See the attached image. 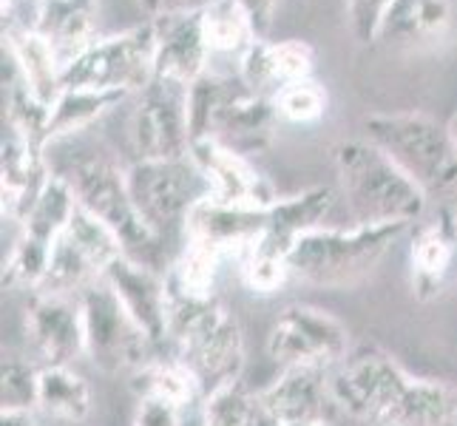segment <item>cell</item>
Masks as SVG:
<instances>
[{
	"mask_svg": "<svg viewBox=\"0 0 457 426\" xmlns=\"http://www.w3.org/2000/svg\"><path fill=\"white\" fill-rule=\"evenodd\" d=\"M338 191L353 225H412L427 211V194L372 146L370 139L338 142L333 148Z\"/></svg>",
	"mask_w": 457,
	"mask_h": 426,
	"instance_id": "1",
	"label": "cell"
},
{
	"mask_svg": "<svg viewBox=\"0 0 457 426\" xmlns=\"http://www.w3.org/2000/svg\"><path fill=\"white\" fill-rule=\"evenodd\" d=\"M168 344L170 355L196 375L202 392L239 381L245 367V336L236 315L219 298L182 302L170 298L168 315Z\"/></svg>",
	"mask_w": 457,
	"mask_h": 426,
	"instance_id": "2",
	"label": "cell"
},
{
	"mask_svg": "<svg viewBox=\"0 0 457 426\" xmlns=\"http://www.w3.org/2000/svg\"><path fill=\"white\" fill-rule=\"evenodd\" d=\"M367 139L381 148L427 196L457 188V142L449 122L423 112L375 114L364 122Z\"/></svg>",
	"mask_w": 457,
	"mask_h": 426,
	"instance_id": "3",
	"label": "cell"
},
{
	"mask_svg": "<svg viewBox=\"0 0 457 426\" xmlns=\"http://www.w3.org/2000/svg\"><path fill=\"white\" fill-rule=\"evenodd\" d=\"M62 177L71 182L80 208L97 216L117 236L125 256L143 262L154 271L168 267L162 259L165 242L139 216L122 168H117L105 156H86V160H77Z\"/></svg>",
	"mask_w": 457,
	"mask_h": 426,
	"instance_id": "4",
	"label": "cell"
},
{
	"mask_svg": "<svg viewBox=\"0 0 457 426\" xmlns=\"http://www.w3.org/2000/svg\"><path fill=\"white\" fill-rule=\"evenodd\" d=\"M406 225H353L319 228L290 250V271L302 281L321 288H344L364 279L403 236Z\"/></svg>",
	"mask_w": 457,
	"mask_h": 426,
	"instance_id": "5",
	"label": "cell"
},
{
	"mask_svg": "<svg viewBox=\"0 0 457 426\" xmlns=\"http://www.w3.org/2000/svg\"><path fill=\"white\" fill-rule=\"evenodd\" d=\"M125 180L139 216L162 242L179 230L185 233L191 211L211 196L191 154L179 160H137L125 171Z\"/></svg>",
	"mask_w": 457,
	"mask_h": 426,
	"instance_id": "6",
	"label": "cell"
},
{
	"mask_svg": "<svg viewBox=\"0 0 457 426\" xmlns=\"http://www.w3.org/2000/svg\"><path fill=\"white\" fill-rule=\"evenodd\" d=\"M327 381L336 409L367 426H384L412 375L381 347L358 344L341 364L327 372Z\"/></svg>",
	"mask_w": 457,
	"mask_h": 426,
	"instance_id": "7",
	"label": "cell"
},
{
	"mask_svg": "<svg viewBox=\"0 0 457 426\" xmlns=\"http://www.w3.org/2000/svg\"><path fill=\"white\" fill-rule=\"evenodd\" d=\"M156 29L154 21L125 29L120 35L97 38L91 49L62 71V88L143 91L154 80Z\"/></svg>",
	"mask_w": 457,
	"mask_h": 426,
	"instance_id": "8",
	"label": "cell"
},
{
	"mask_svg": "<svg viewBox=\"0 0 457 426\" xmlns=\"http://www.w3.org/2000/svg\"><path fill=\"white\" fill-rule=\"evenodd\" d=\"M83 327H86V355L103 372L134 375L156 355V347L137 327L114 290L100 279L80 296Z\"/></svg>",
	"mask_w": 457,
	"mask_h": 426,
	"instance_id": "9",
	"label": "cell"
},
{
	"mask_svg": "<svg viewBox=\"0 0 457 426\" xmlns=\"http://www.w3.org/2000/svg\"><path fill=\"white\" fill-rule=\"evenodd\" d=\"M131 114V146L137 160H179L191 154V86L154 77L137 91Z\"/></svg>",
	"mask_w": 457,
	"mask_h": 426,
	"instance_id": "10",
	"label": "cell"
},
{
	"mask_svg": "<svg viewBox=\"0 0 457 426\" xmlns=\"http://www.w3.org/2000/svg\"><path fill=\"white\" fill-rule=\"evenodd\" d=\"M350 330L336 315L310 305H290L267 336V355L276 367H315L333 370L350 355Z\"/></svg>",
	"mask_w": 457,
	"mask_h": 426,
	"instance_id": "11",
	"label": "cell"
},
{
	"mask_svg": "<svg viewBox=\"0 0 457 426\" xmlns=\"http://www.w3.org/2000/svg\"><path fill=\"white\" fill-rule=\"evenodd\" d=\"M191 160L208 182L211 199L239 208H270L278 199L273 185L250 165L245 154L222 146L219 139H196L191 146Z\"/></svg>",
	"mask_w": 457,
	"mask_h": 426,
	"instance_id": "12",
	"label": "cell"
},
{
	"mask_svg": "<svg viewBox=\"0 0 457 426\" xmlns=\"http://www.w3.org/2000/svg\"><path fill=\"white\" fill-rule=\"evenodd\" d=\"M26 336L43 367L71 364L86 355V327L80 298L35 293L26 310Z\"/></svg>",
	"mask_w": 457,
	"mask_h": 426,
	"instance_id": "13",
	"label": "cell"
},
{
	"mask_svg": "<svg viewBox=\"0 0 457 426\" xmlns=\"http://www.w3.org/2000/svg\"><path fill=\"white\" fill-rule=\"evenodd\" d=\"M103 281L114 290L125 313L137 322V327L148 336V341L160 350L168 344V315H170V296L165 273L137 262L131 256H120L108 271Z\"/></svg>",
	"mask_w": 457,
	"mask_h": 426,
	"instance_id": "14",
	"label": "cell"
},
{
	"mask_svg": "<svg viewBox=\"0 0 457 426\" xmlns=\"http://www.w3.org/2000/svg\"><path fill=\"white\" fill-rule=\"evenodd\" d=\"M267 230V208H239L216 199H202L185 222V239L216 250L219 256L239 259Z\"/></svg>",
	"mask_w": 457,
	"mask_h": 426,
	"instance_id": "15",
	"label": "cell"
},
{
	"mask_svg": "<svg viewBox=\"0 0 457 426\" xmlns=\"http://www.w3.org/2000/svg\"><path fill=\"white\" fill-rule=\"evenodd\" d=\"M156 52L154 77H168L185 86H194L204 71H211V46L204 40L202 12L156 18Z\"/></svg>",
	"mask_w": 457,
	"mask_h": 426,
	"instance_id": "16",
	"label": "cell"
},
{
	"mask_svg": "<svg viewBox=\"0 0 457 426\" xmlns=\"http://www.w3.org/2000/svg\"><path fill=\"white\" fill-rule=\"evenodd\" d=\"M312 46L304 40H276L270 43L267 38H259L250 49L239 57V74L242 83L262 94V97H270L278 94L285 86L307 80L312 77Z\"/></svg>",
	"mask_w": 457,
	"mask_h": 426,
	"instance_id": "17",
	"label": "cell"
},
{
	"mask_svg": "<svg viewBox=\"0 0 457 426\" xmlns=\"http://www.w3.org/2000/svg\"><path fill=\"white\" fill-rule=\"evenodd\" d=\"M327 372L329 370H315V367L281 370L276 381L256 392V396L281 426L327 421V406H333Z\"/></svg>",
	"mask_w": 457,
	"mask_h": 426,
	"instance_id": "18",
	"label": "cell"
},
{
	"mask_svg": "<svg viewBox=\"0 0 457 426\" xmlns=\"http://www.w3.org/2000/svg\"><path fill=\"white\" fill-rule=\"evenodd\" d=\"M4 57H9L14 74L29 88L31 97L52 108L62 91V69L52 43L37 29L9 23L4 29Z\"/></svg>",
	"mask_w": 457,
	"mask_h": 426,
	"instance_id": "19",
	"label": "cell"
},
{
	"mask_svg": "<svg viewBox=\"0 0 457 426\" xmlns=\"http://www.w3.org/2000/svg\"><path fill=\"white\" fill-rule=\"evenodd\" d=\"M454 230V219L449 222L446 216H440L415 233L412 250H409V264H412V293L420 302H432L446 288L457 256Z\"/></svg>",
	"mask_w": 457,
	"mask_h": 426,
	"instance_id": "20",
	"label": "cell"
},
{
	"mask_svg": "<svg viewBox=\"0 0 457 426\" xmlns=\"http://www.w3.org/2000/svg\"><path fill=\"white\" fill-rule=\"evenodd\" d=\"M338 194L329 185H315L302 194L278 196L270 208H267V236H273L276 242L293 245L302 239L304 233L324 228L327 216L333 213Z\"/></svg>",
	"mask_w": 457,
	"mask_h": 426,
	"instance_id": "21",
	"label": "cell"
},
{
	"mask_svg": "<svg viewBox=\"0 0 457 426\" xmlns=\"http://www.w3.org/2000/svg\"><path fill=\"white\" fill-rule=\"evenodd\" d=\"M452 26V0H395L386 12L378 40L423 46L446 38Z\"/></svg>",
	"mask_w": 457,
	"mask_h": 426,
	"instance_id": "22",
	"label": "cell"
},
{
	"mask_svg": "<svg viewBox=\"0 0 457 426\" xmlns=\"http://www.w3.org/2000/svg\"><path fill=\"white\" fill-rule=\"evenodd\" d=\"M384 426H457V389L437 378H415Z\"/></svg>",
	"mask_w": 457,
	"mask_h": 426,
	"instance_id": "23",
	"label": "cell"
},
{
	"mask_svg": "<svg viewBox=\"0 0 457 426\" xmlns=\"http://www.w3.org/2000/svg\"><path fill=\"white\" fill-rule=\"evenodd\" d=\"M37 409L60 423H83L91 415V387L71 364L40 367Z\"/></svg>",
	"mask_w": 457,
	"mask_h": 426,
	"instance_id": "24",
	"label": "cell"
},
{
	"mask_svg": "<svg viewBox=\"0 0 457 426\" xmlns=\"http://www.w3.org/2000/svg\"><path fill=\"white\" fill-rule=\"evenodd\" d=\"M129 94L125 91H97V88H62L54 105L49 108V122H46V146L62 137L88 129L94 120L105 112L117 108Z\"/></svg>",
	"mask_w": 457,
	"mask_h": 426,
	"instance_id": "25",
	"label": "cell"
},
{
	"mask_svg": "<svg viewBox=\"0 0 457 426\" xmlns=\"http://www.w3.org/2000/svg\"><path fill=\"white\" fill-rule=\"evenodd\" d=\"M131 384L139 398H160L173 406H187L194 404L204 392L196 381V375L187 370L177 355H160L156 353L145 367H139L131 375Z\"/></svg>",
	"mask_w": 457,
	"mask_h": 426,
	"instance_id": "26",
	"label": "cell"
},
{
	"mask_svg": "<svg viewBox=\"0 0 457 426\" xmlns=\"http://www.w3.org/2000/svg\"><path fill=\"white\" fill-rule=\"evenodd\" d=\"M225 256L199 242H187L179 250V256L168 262L165 267V284L170 298H182V302H202V298H213L216 284V267Z\"/></svg>",
	"mask_w": 457,
	"mask_h": 426,
	"instance_id": "27",
	"label": "cell"
},
{
	"mask_svg": "<svg viewBox=\"0 0 457 426\" xmlns=\"http://www.w3.org/2000/svg\"><path fill=\"white\" fill-rule=\"evenodd\" d=\"M77 208H80V202H77L71 182L66 177H60V173H52L37 202L31 205V211L21 222V233L35 236V239L46 245H54L60 239V233L69 228Z\"/></svg>",
	"mask_w": 457,
	"mask_h": 426,
	"instance_id": "28",
	"label": "cell"
},
{
	"mask_svg": "<svg viewBox=\"0 0 457 426\" xmlns=\"http://www.w3.org/2000/svg\"><path fill=\"white\" fill-rule=\"evenodd\" d=\"M202 29L213 54L242 57L259 40L256 26L239 0H211L202 9Z\"/></svg>",
	"mask_w": 457,
	"mask_h": 426,
	"instance_id": "29",
	"label": "cell"
},
{
	"mask_svg": "<svg viewBox=\"0 0 457 426\" xmlns=\"http://www.w3.org/2000/svg\"><path fill=\"white\" fill-rule=\"evenodd\" d=\"M236 262H239L245 288L259 296H273L276 290L285 288V281L293 276L290 247L276 242L273 236H267V233H262Z\"/></svg>",
	"mask_w": 457,
	"mask_h": 426,
	"instance_id": "30",
	"label": "cell"
},
{
	"mask_svg": "<svg viewBox=\"0 0 457 426\" xmlns=\"http://www.w3.org/2000/svg\"><path fill=\"white\" fill-rule=\"evenodd\" d=\"M52 245H46L29 233H21L9 259L4 264V288L9 290H37L49 267Z\"/></svg>",
	"mask_w": 457,
	"mask_h": 426,
	"instance_id": "31",
	"label": "cell"
},
{
	"mask_svg": "<svg viewBox=\"0 0 457 426\" xmlns=\"http://www.w3.org/2000/svg\"><path fill=\"white\" fill-rule=\"evenodd\" d=\"M273 108L278 122L290 125H312L327 114V91L312 77L285 86L278 94H273Z\"/></svg>",
	"mask_w": 457,
	"mask_h": 426,
	"instance_id": "32",
	"label": "cell"
},
{
	"mask_svg": "<svg viewBox=\"0 0 457 426\" xmlns=\"http://www.w3.org/2000/svg\"><path fill=\"white\" fill-rule=\"evenodd\" d=\"M256 396L242 381H230L202 398V426H245Z\"/></svg>",
	"mask_w": 457,
	"mask_h": 426,
	"instance_id": "33",
	"label": "cell"
},
{
	"mask_svg": "<svg viewBox=\"0 0 457 426\" xmlns=\"http://www.w3.org/2000/svg\"><path fill=\"white\" fill-rule=\"evenodd\" d=\"M40 367L23 358H6L0 370V404L4 409H37Z\"/></svg>",
	"mask_w": 457,
	"mask_h": 426,
	"instance_id": "34",
	"label": "cell"
},
{
	"mask_svg": "<svg viewBox=\"0 0 457 426\" xmlns=\"http://www.w3.org/2000/svg\"><path fill=\"white\" fill-rule=\"evenodd\" d=\"M395 0H346V12H350L353 31L361 43H372L381 35V26L386 12Z\"/></svg>",
	"mask_w": 457,
	"mask_h": 426,
	"instance_id": "35",
	"label": "cell"
},
{
	"mask_svg": "<svg viewBox=\"0 0 457 426\" xmlns=\"http://www.w3.org/2000/svg\"><path fill=\"white\" fill-rule=\"evenodd\" d=\"M134 426H182V409L160 398H139Z\"/></svg>",
	"mask_w": 457,
	"mask_h": 426,
	"instance_id": "36",
	"label": "cell"
},
{
	"mask_svg": "<svg viewBox=\"0 0 457 426\" xmlns=\"http://www.w3.org/2000/svg\"><path fill=\"white\" fill-rule=\"evenodd\" d=\"M139 4L151 14V21H156V18H170V14L202 12L211 0H139Z\"/></svg>",
	"mask_w": 457,
	"mask_h": 426,
	"instance_id": "37",
	"label": "cell"
},
{
	"mask_svg": "<svg viewBox=\"0 0 457 426\" xmlns=\"http://www.w3.org/2000/svg\"><path fill=\"white\" fill-rule=\"evenodd\" d=\"M239 4L247 9L250 21L256 26V35L267 38V31L273 26V14H276V4L278 0H239Z\"/></svg>",
	"mask_w": 457,
	"mask_h": 426,
	"instance_id": "38",
	"label": "cell"
},
{
	"mask_svg": "<svg viewBox=\"0 0 457 426\" xmlns=\"http://www.w3.org/2000/svg\"><path fill=\"white\" fill-rule=\"evenodd\" d=\"M0 426H40V418L29 409H4L0 413Z\"/></svg>",
	"mask_w": 457,
	"mask_h": 426,
	"instance_id": "39",
	"label": "cell"
},
{
	"mask_svg": "<svg viewBox=\"0 0 457 426\" xmlns=\"http://www.w3.org/2000/svg\"><path fill=\"white\" fill-rule=\"evenodd\" d=\"M245 426H281L270 413H267V406L259 401V396H256V401H253V409H250V415H247V421H245Z\"/></svg>",
	"mask_w": 457,
	"mask_h": 426,
	"instance_id": "40",
	"label": "cell"
},
{
	"mask_svg": "<svg viewBox=\"0 0 457 426\" xmlns=\"http://www.w3.org/2000/svg\"><path fill=\"white\" fill-rule=\"evenodd\" d=\"M449 129H452V137H454V142H457V114L449 120Z\"/></svg>",
	"mask_w": 457,
	"mask_h": 426,
	"instance_id": "41",
	"label": "cell"
},
{
	"mask_svg": "<svg viewBox=\"0 0 457 426\" xmlns=\"http://www.w3.org/2000/svg\"><path fill=\"white\" fill-rule=\"evenodd\" d=\"M287 426H329L327 421H312V423H287Z\"/></svg>",
	"mask_w": 457,
	"mask_h": 426,
	"instance_id": "42",
	"label": "cell"
},
{
	"mask_svg": "<svg viewBox=\"0 0 457 426\" xmlns=\"http://www.w3.org/2000/svg\"><path fill=\"white\" fill-rule=\"evenodd\" d=\"M37 4H62V0H37Z\"/></svg>",
	"mask_w": 457,
	"mask_h": 426,
	"instance_id": "43",
	"label": "cell"
},
{
	"mask_svg": "<svg viewBox=\"0 0 457 426\" xmlns=\"http://www.w3.org/2000/svg\"><path fill=\"white\" fill-rule=\"evenodd\" d=\"M454 225H457V208H454Z\"/></svg>",
	"mask_w": 457,
	"mask_h": 426,
	"instance_id": "44",
	"label": "cell"
}]
</instances>
